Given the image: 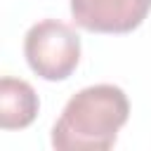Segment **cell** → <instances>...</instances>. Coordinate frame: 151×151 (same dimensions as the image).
Segmentation results:
<instances>
[{"label":"cell","mask_w":151,"mask_h":151,"mask_svg":"<svg viewBox=\"0 0 151 151\" xmlns=\"http://www.w3.org/2000/svg\"><path fill=\"white\" fill-rule=\"evenodd\" d=\"M127 94L109 83L76 92L52 127V146L59 151H106L127 123Z\"/></svg>","instance_id":"cell-1"},{"label":"cell","mask_w":151,"mask_h":151,"mask_svg":"<svg viewBox=\"0 0 151 151\" xmlns=\"http://www.w3.org/2000/svg\"><path fill=\"white\" fill-rule=\"evenodd\" d=\"M24 54L42 80H66L80 61V35L64 21L45 19L28 28Z\"/></svg>","instance_id":"cell-2"},{"label":"cell","mask_w":151,"mask_h":151,"mask_svg":"<svg viewBox=\"0 0 151 151\" xmlns=\"http://www.w3.org/2000/svg\"><path fill=\"white\" fill-rule=\"evenodd\" d=\"M149 9L151 0H71L73 21L92 33H130Z\"/></svg>","instance_id":"cell-3"},{"label":"cell","mask_w":151,"mask_h":151,"mask_svg":"<svg viewBox=\"0 0 151 151\" xmlns=\"http://www.w3.org/2000/svg\"><path fill=\"white\" fill-rule=\"evenodd\" d=\"M40 101L35 90L21 80L5 76L0 80V127L2 130H21L28 127L38 116Z\"/></svg>","instance_id":"cell-4"}]
</instances>
